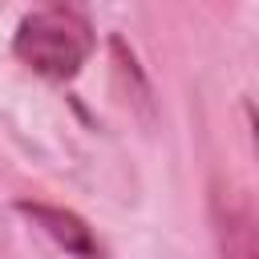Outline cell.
<instances>
[{"label":"cell","mask_w":259,"mask_h":259,"mask_svg":"<svg viewBox=\"0 0 259 259\" xmlns=\"http://www.w3.org/2000/svg\"><path fill=\"white\" fill-rule=\"evenodd\" d=\"M214 235H219V259H259L255 247V214L247 198H214Z\"/></svg>","instance_id":"obj_3"},{"label":"cell","mask_w":259,"mask_h":259,"mask_svg":"<svg viewBox=\"0 0 259 259\" xmlns=\"http://www.w3.org/2000/svg\"><path fill=\"white\" fill-rule=\"evenodd\" d=\"M12 53L16 61H24L32 73L49 81H73L93 53V28L81 8L49 4V8L28 12L16 24Z\"/></svg>","instance_id":"obj_1"},{"label":"cell","mask_w":259,"mask_h":259,"mask_svg":"<svg viewBox=\"0 0 259 259\" xmlns=\"http://www.w3.org/2000/svg\"><path fill=\"white\" fill-rule=\"evenodd\" d=\"M16 210L28 214V219H32L53 243H61L69 255H77V259H105V255H101V243L93 239V231H89V223H85L81 214H73V210H65V206L28 202V198H20Z\"/></svg>","instance_id":"obj_2"}]
</instances>
